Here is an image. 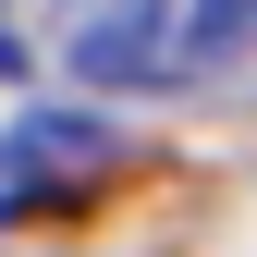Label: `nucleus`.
Wrapping results in <instances>:
<instances>
[{"label":"nucleus","mask_w":257,"mask_h":257,"mask_svg":"<svg viewBox=\"0 0 257 257\" xmlns=\"http://www.w3.org/2000/svg\"><path fill=\"white\" fill-rule=\"evenodd\" d=\"M172 0H61V61H74L86 86H135L172 61Z\"/></svg>","instance_id":"2"},{"label":"nucleus","mask_w":257,"mask_h":257,"mask_svg":"<svg viewBox=\"0 0 257 257\" xmlns=\"http://www.w3.org/2000/svg\"><path fill=\"white\" fill-rule=\"evenodd\" d=\"M110 159H122V135L98 110H25L13 147H0V208H49L61 184H98Z\"/></svg>","instance_id":"1"},{"label":"nucleus","mask_w":257,"mask_h":257,"mask_svg":"<svg viewBox=\"0 0 257 257\" xmlns=\"http://www.w3.org/2000/svg\"><path fill=\"white\" fill-rule=\"evenodd\" d=\"M184 74H233V61H257V0H196L184 13V37H172Z\"/></svg>","instance_id":"3"}]
</instances>
